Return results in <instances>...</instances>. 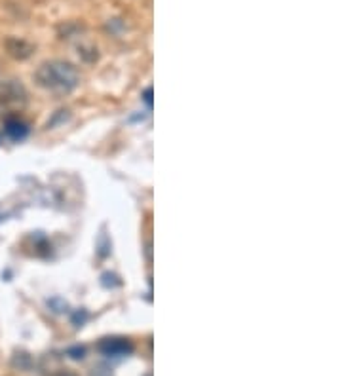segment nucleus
<instances>
[{
  "label": "nucleus",
  "mask_w": 342,
  "mask_h": 376,
  "mask_svg": "<svg viewBox=\"0 0 342 376\" xmlns=\"http://www.w3.org/2000/svg\"><path fill=\"white\" fill-rule=\"evenodd\" d=\"M35 78H37L38 86H42L48 92L59 93V95L70 93L80 82V75L75 65L59 61V59L42 63L38 67Z\"/></svg>",
  "instance_id": "1"
},
{
  "label": "nucleus",
  "mask_w": 342,
  "mask_h": 376,
  "mask_svg": "<svg viewBox=\"0 0 342 376\" xmlns=\"http://www.w3.org/2000/svg\"><path fill=\"white\" fill-rule=\"evenodd\" d=\"M29 103V93L25 90V86L15 82V80H4L0 82V116L14 118L17 112H21L23 108Z\"/></svg>",
  "instance_id": "2"
},
{
  "label": "nucleus",
  "mask_w": 342,
  "mask_h": 376,
  "mask_svg": "<svg viewBox=\"0 0 342 376\" xmlns=\"http://www.w3.org/2000/svg\"><path fill=\"white\" fill-rule=\"evenodd\" d=\"M97 350L106 357H128L129 353H133V344L128 338L111 337L103 338L97 344Z\"/></svg>",
  "instance_id": "3"
},
{
  "label": "nucleus",
  "mask_w": 342,
  "mask_h": 376,
  "mask_svg": "<svg viewBox=\"0 0 342 376\" xmlns=\"http://www.w3.org/2000/svg\"><path fill=\"white\" fill-rule=\"evenodd\" d=\"M4 48H6L8 54L12 55L14 59H19V61L29 59L30 55H32V52H35V46L23 39H6Z\"/></svg>",
  "instance_id": "4"
},
{
  "label": "nucleus",
  "mask_w": 342,
  "mask_h": 376,
  "mask_svg": "<svg viewBox=\"0 0 342 376\" xmlns=\"http://www.w3.org/2000/svg\"><path fill=\"white\" fill-rule=\"evenodd\" d=\"M4 131H6V135L10 139L19 141V139H23L29 133V128H27L19 118H8L6 126H4Z\"/></svg>",
  "instance_id": "5"
},
{
  "label": "nucleus",
  "mask_w": 342,
  "mask_h": 376,
  "mask_svg": "<svg viewBox=\"0 0 342 376\" xmlns=\"http://www.w3.org/2000/svg\"><path fill=\"white\" fill-rule=\"evenodd\" d=\"M12 365L14 367H19V368H29L30 365V357L27 355V353H15L14 359H12Z\"/></svg>",
  "instance_id": "6"
},
{
  "label": "nucleus",
  "mask_w": 342,
  "mask_h": 376,
  "mask_svg": "<svg viewBox=\"0 0 342 376\" xmlns=\"http://www.w3.org/2000/svg\"><path fill=\"white\" fill-rule=\"evenodd\" d=\"M90 376H113V368L105 365V363H101V365H97V367L91 370Z\"/></svg>",
  "instance_id": "7"
},
{
  "label": "nucleus",
  "mask_w": 342,
  "mask_h": 376,
  "mask_svg": "<svg viewBox=\"0 0 342 376\" xmlns=\"http://www.w3.org/2000/svg\"><path fill=\"white\" fill-rule=\"evenodd\" d=\"M67 353L73 357V359H84V355H86V348H82V346H76V348H70Z\"/></svg>",
  "instance_id": "8"
},
{
  "label": "nucleus",
  "mask_w": 342,
  "mask_h": 376,
  "mask_svg": "<svg viewBox=\"0 0 342 376\" xmlns=\"http://www.w3.org/2000/svg\"><path fill=\"white\" fill-rule=\"evenodd\" d=\"M50 376H78V375L73 373V370H67V368H61V370H55V373H52Z\"/></svg>",
  "instance_id": "9"
}]
</instances>
